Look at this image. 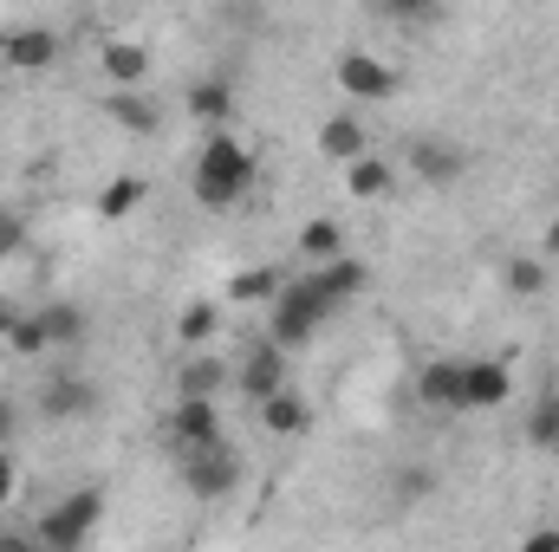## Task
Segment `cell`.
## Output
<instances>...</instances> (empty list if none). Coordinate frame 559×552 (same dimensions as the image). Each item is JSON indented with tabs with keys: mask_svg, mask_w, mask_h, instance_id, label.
I'll use <instances>...</instances> for the list:
<instances>
[{
	"mask_svg": "<svg viewBox=\"0 0 559 552\" xmlns=\"http://www.w3.org/2000/svg\"><path fill=\"white\" fill-rule=\"evenodd\" d=\"M248 189H254V156H248V143L228 137V131H215V137L202 143V156H195V202H202V208H235Z\"/></svg>",
	"mask_w": 559,
	"mask_h": 552,
	"instance_id": "cell-1",
	"label": "cell"
},
{
	"mask_svg": "<svg viewBox=\"0 0 559 552\" xmlns=\"http://www.w3.org/2000/svg\"><path fill=\"white\" fill-rule=\"evenodd\" d=\"M338 312V299L325 292V279L319 274H299V279H286L280 286V299H274V325H267V345H280V351H299L325 319Z\"/></svg>",
	"mask_w": 559,
	"mask_h": 552,
	"instance_id": "cell-2",
	"label": "cell"
},
{
	"mask_svg": "<svg viewBox=\"0 0 559 552\" xmlns=\"http://www.w3.org/2000/svg\"><path fill=\"white\" fill-rule=\"evenodd\" d=\"M98 520H105V488H72V494H59L46 507V520L33 533H39L46 552H85V540L98 533Z\"/></svg>",
	"mask_w": 559,
	"mask_h": 552,
	"instance_id": "cell-3",
	"label": "cell"
},
{
	"mask_svg": "<svg viewBox=\"0 0 559 552\" xmlns=\"http://www.w3.org/2000/svg\"><path fill=\"white\" fill-rule=\"evenodd\" d=\"M176 475H182V488H189L195 501H222V494L241 488V455H235V442L222 435V442H209V448H182V455H176Z\"/></svg>",
	"mask_w": 559,
	"mask_h": 552,
	"instance_id": "cell-4",
	"label": "cell"
},
{
	"mask_svg": "<svg viewBox=\"0 0 559 552\" xmlns=\"http://www.w3.org/2000/svg\"><path fill=\"white\" fill-rule=\"evenodd\" d=\"M338 92L345 98H358V105H384L391 92H397V72L378 59V52H338Z\"/></svg>",
	"mask_w": 559,
	"mask_h": 552,
	"instance_id": "cell-5",
	"label": "cell"
},
{
	"mask_svg": "<svg viewBox=\"0 0 559 552\" xmlns=\"http://www.w3.org/2000/svg\"><path fill=\"white\" fill-rule=\"evenodd\" d=\"M163 442H169V455L222 442V410L202 404V397H176V410H169V422H163Z\"/></svg>",
	"mask_w": 559,
	"mask_h": 552,
	"instance_id": "cell-6",
	"label": "cell"
},
{
	"mask_svg": "<svg viewBox=\"0 0 559 552\" xmlns=\"http://www.w3.org/2000/svg\"><path fill=\"white\" fill-rule=\"evenodd\" d=\"M39 416H52V422H85V416H98V384H92L85 371H52L46 391H39Z\"/></svg>",
	"mask_w": 559,
	"mask_h": 552,
	"instance_id": "cell-7",
	"label": "cell"
},
{
	"mask_svg": "<svg viewBox=\"0 0 559 552\" xmlns=\"http://www.w3.org/2000/svg\"><path fill=\"white\" fill-rule=\"evenodd\" d=\"M508 391H514V371L508 364L462 358V410H495V404H508Z\"/></svg>",
	"mask_w": 559,
	"mask_h": 552,
	"instance_id": "cell-8",
	"label": "cell"
},
{
	"mask_svg": "<svg viewBox=\"0 0 559 552\" xmlns=\"http://www.w3.org/2000/svg\"><path fill=\"white\" fill-rule=\"evenodd\" d=\"M0 52H7L13 72H39V65L59 59V33H52V26H20V33L0 39Z\"/></svg>",
	"mask_w": 559,
	"mask_h": 552,
	"instance_id": "cell-9",
	"label": "cell"
},
{
	"mask_svg": "<svg viewBox=\"0 0 559 552\" xmlns=\"http://www.w3.org/2000/svg\"><path fill=\"white\" fill-rule=\"evenodd\" d=\"M241 391H248L254 404H267V397L286 391V351H280V345H261V351L241 364Z\"/></svg>",
	"mask_w": 559,
	"mask_h": 552,
	"instance_id": "cell-10",
	"label": "cell"
},
{
	"mask_svg": "<svg viewBox=\"0 0 559 552\" xmlns=\"http://www.w3.org/2000/svg\"><path fill=\"white\" fill-rule=\"evenodd\" d=\"M417 397L429 404V410H462V358H436V364H423Z\"/></svg>",
	"mask_w": 559,
	"mask_h": 552,
	"instance_id": "cell-11",
	"label": "cell"
},
{
	"mask_svg": "<svg viewBox=\"0 0 559 552\" xmlns=\"http://www.w3.org/2000/svg\"><path fill=\"white\" fill-rule=\"evenodd\" d=\"M411 169H417L423 182H455V176L468 169V156H462L455 143H442V137H417L411 143Z\"/></svg>",
	"mask_w": 559,
	"mask_h": 552,
	"instance_id": "cell-12",
	"label": "cell"
},
{
	"mask_svg": "<svg viewBox=\"0 0 559 552\" xmlns=\"http://www.w3.org/2000/svg\"><path fill=\"white\" fill-rule=\"evenodd\" d=\"M105 118L124 124V131H138V137H150V131L163 124V111H156L143 92H111V98H105Z\"/></svg>",
	"mask_w": 559,
	"mask_h": 552,
	"instance_id": "cell-13",
	"label": "cell"
},
{
	"mask_svg": "<svg viewBox=\"0 0 559 552\" xmlns=\"http://www.w3.org/2000/svg\"><path fill=\"white\" fill-rule=\"evenodd\" d=\"M319 149H325L332 163H345V169H352V163L365 156V124H358V118H345V111H338V118H325V131H319Z\"/></svg>",
	"mask_w": 559,
	"mask_h": 552,
	"instance_id": "cell-14",
	"label": "cell"
},
{
	"mask_svg": "<svg viewBox=\"0 0 559 552\" xmlns=\"http://www.w3.org/2000/svg\"><path fill=\"white\" fill-rule=\"evenodd\" d=\"M391 182H397V169H391L384 156H358V163L345 169V189H352L358 202H378V195H391Z\"/></svg>",
	"mask_w": 559,
	"mask_h": 552,
	"instance_id": "cell-15",
	"label": "cell"
},
{
	"mask_svg": "<svg viewBox=\"0 0 559 552\" xmlns=\"http://www.w3.org/2000/svg\"><path fill=\"white\" fill-rule=\"evenodd\" d=\"M222 384H228V364H215V358H195V364L176 371V397H202V404H215Z\"/></svg>",
	"mask_w": 559,
	"mask_h": 552,
	"instance_id": "cell-16",
	"label": "cell"
},
{
	"mask_svg": "<svg viewBox=\"0 0 559 552\" xmlns=\"http://www.w3.org/2000/svg\"><path fill=\"white\" fill-rule=\"evenodd\" d=\"M105 72H111L118 92H138V79L150 72V52L131 46V39H111V46H105Z\"/></svg>",
	"mask_w": 559,
	"mask_h": 552,
	"instance_id": "cell-17",
	"label": "cell"
},
{
	"mask_svg": "<svg viewBox=\"0 0 559 552\" xmlns=\"http://www.w3.org/2000/svg\"><path fill=\"white\" fill-rule=\"evenodd\" d=\"M280 286H286V279H280V267H248V274L228 279V299H235V305H274Z\"/></svg>",
	"mask_w": 559,
	"mask_h": 552,
	"instance_id": "cell-18",
	"label": "cell"
},
{
	"mask_svg": "<svg viewBox=\"0 0 559 552\" xmlns=\"http://www.w3.org/2000/svg\"><path fill=\"white\" fill-rule=\"evenodd\" d=\"M299 254L319 261V267L345 261V228H338V221H306V228H299Z\"/></svg>",
	"mask_w": 559,
	"mask_h": 552,
	"instance_id": "cell-19",
	"label": "cell"
},
{
	"mask_svg": "<svg viewBox=\"0 0 559 552\" xmlns=\"http://www.w3.org/2000/svg\"><path fill=\"white\" fill-rule=\"evenodd\" d=\"M261 422L274 429V435H306L312 429V410H306V397H293V391H280L261 404Z\"/></svg>",
	"mask_w": 559,
	"mask_h": 552,
	"instance_id": "cell-20",
	"label": "cell"
},
{
	"mask_svg": "<svg viewBox=\"0 0 559 552\" xmlns=\"http://www.w3.org/2000/svg\"><path fill=\"white\" fill-rule=\"evenodd\" d=\"M0 332H7V345H13L20 358H39V351H52V345H46V325H39V312H0Z\"/></svg>",
	"mask_w": 559,
	"mask_h": 552,
	"instance_id": "cell-21",
	"label": "cell"
},
{
	"mask_svg": "<svg viewBox=\"0 0 559 552\" xmlns=\"http://www.w3.org/2000/svg\"><path fill=\"white\" fill-rule=\"evenodd\" d=\"M189 111H195V118H209V124H228V111H235L228 79H202V85L189 92Z\"/></svg>",
	"mask_w": 559,
	"mask_h": 552,
	"instance_id": "cell-22",
	"label": "cell"
},
{
	"mask_svg": "<svg viewBox=\"0 0 559 552\" xmlns=\"http://www.w3.org/2000/svg\"><path fill=\"white\" fill-rule=\"evenodd\" d=\"M319 279H325V292L345 305V299H358L365 286H371V274H365V261H332V267H319Z\"/></svg>",
	"mask_w": 559,
	"mask_h": 552,
	"instance_id": "cell-23",
	"label": "cell"
},
{
	"mask_svg": "<svg viewBox=\"0 0 559 552\" xmlns=\"http://www.w3.org/2000/svg\"><path fill=\"white\" fill-rule=\"evenodd\" d=\"M143 195H150V189H143V176H118V182L98 195V215H105V221H124V215L138 208Z\"/></svg>",
	"mask_w": 559,
	"mask_h": 552,
	"instance_id": "cell-24",
	"label": "cell"
},
{
	"mask_svg": "<svg viewBox=\"0 0 559 552\" xmlns=\"http://www.w3.org/2000/svg\"><path fill=\"white\" fill-rule=\"evenodd\" d=\"M429 494H436V475L417 468V461L391 475V507H417V501H429Z\"/></svg>",
	"mask_w": 559,
	"mask_h": 552,
	"instance_id": "cell-25",
	"label": "cell"
},
{
	"mask_svg": "<svg viewBox=\"0 0 559 552\" xmlns=\"http://www.w3.org/2000/svg\"><path fill=\"white\" fill-rule=\"evenodd\" d=\"M39 325H46V345H79L85 338V312L79 305H46Z\"/></svg>",
	"mask_w": 559,
	"mask_h": 552,
	"instance_id": "cell-26",
	"label": "cell"
},
{
	"mask_svg": "<svg viewBox=\"0 0 559 552\" xmlns=\"http://www.w3.org/2000/svg\"><path fill=\"white\" fill-rule=\"evenodd\" d=\"M215 325H222V312H215L209 299H195V305H182V319H176V338H182V345H202Z\"/></svg>",
	"mask_w": 559,
	"mask_h": 552,
	"instance_id": "cell-27",
	"label": "cell"
},
{
	"mask_svg": "<svg viewBox=\"0 0 559 552\" xmlns=\"http://www.w3.org/2000/svg\"><path fill=\"white\" fill-rule=\"evenodd\" d=\"M508 286H514L521 299L547 292V261H534V254H514V261H508Z\"/></svg>",
	"mask_w": 559,
	"mask_h": 552,
	"instance_id": "cell-28",
	"label": "cell"
},
{
	"mask_svg": "<svg viewBox=\"0 0 559 552\" xmlns=\"http://www.w3.org/2000/svg\"><path fill=\"white\" fill-rule=\"evenodd\" d=\"M527 442H534V448H559V397L534 404V416H527Z\"/></svg>",
	"mask_w": 559,
	"mask_h": 552,
	"instance_id": "cell-29",
	"label": "cell"
},
{
	"mask_svg": "<svg viewBox=\"0 0 559 552\" xmlns=\"http://www.w3.org/2000/svg\"><path fill=\"white\" fill-rule=\"evenodd\" d=\"M20 248H26V221L0 208V261H7V254H20Z\"/></svg>",
	"mask_w": 559,
	"mask_h": 552,
	"instance_id": "cell-30",
	"label": "cell"
},
{
	"mask_svg": "<svg viewBox=\"0 0 559 552\" xmlns=\"http://www.w3.org/2000/svg\"><path fill=\"white\" fill-rule=\"evenodd\" d=\"M0 552H46L39 533H0Z\"/></svg>",
	"mask_w": 559,
	"mask_h": 552,
	"instance_id": "cell-31",
	"label": "cell"
},
{
	"mask_svg": "<svg viewBox=\"0 0 559 552\" xmlns=\"http://www.w3.org/2000/svg\"><path fill=\"white\" fill-rule=\"evenodd\" d=\"M13 481H20V461H13V455H0V507H7V494H13Z\"/></svg>",
	"mask_w": 559,
	"mask_h": 552,
	"instance_id": "cell-32",
	"label": "cell"
},
{
	"mask_svg": "<svg viewBox=\"0 0 559 552\" xmlns=\"http://www.w3.org/2000/svg\"><path fill=\"white\" fill-rule=\"evenodd\" d=\"M521 552H559V527H547V533H527V547Z\"/></svg>",
	"mask_w": 559,
	"mask_h": 552,
	"instance_id": "cell-33",
	"label": "cell"
},
{
	"mask_svg": "<svg viewBox=\"0 0 559 552\" xmlns=\"http://www.w3.org/2000/svg\"><path fill=\"white\" fill-rule=\"evenodd\" d=\"M7 435H13V410L0 404V455H7Z\"/></svg>",
	"mask_w": 559,
	"mask_h": 552,
	"instance_id": "cell-34",
	"label": "cell"
},
{
	"mask_svg": "<svg viewBox=\"0 0 559 552\" xmlns=\"http://www.w3.org/2000/svg\"><path fill=\"white\" fill-rule=\"evenodd\" d=\"M547 254H559V221L547 228Z\"/></svg>",
	"mask_w": 559,
	"mask_h": 552,
	"instance_id": "cell-35",
	"label": "cell"
}]
</instances>
